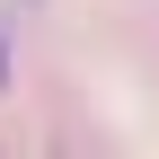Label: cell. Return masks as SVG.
Returning a JSON list of instances; mask_svg holds the SVG:
<instances>
[{
    "label": "cell",
    "instance_id": "6da1fadb",
    "mask_svg": "<svg viewBox=\"0 0 159 159\" xmlns=\"http://www.w3.org/2000/svg\"><path fill=\"white\" fill-rule=\"evenodd\" d=\"M0 97H9V35H0Z\"/></svg>",
    "mask_w": 159,
    "mask_h": 159
}]
</instances>
